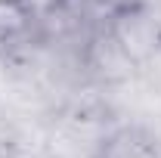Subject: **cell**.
Segmentation results:
<instances>
[{"label":"cell","instance_id":"cell-1","mask_svg":"<svg viewBox=\"0 0 161 158\" xmlns=\"http://www.w3.org/2000/svg\"><path fill=\"white\" fill-rule=\"evenodd\" d=\"M105 28L121 43V50L136 62L149 65L161 56V13L149 0H127L105 19Z\"/></svg>","mask_w":161,"mask_h":158},{"label":"cell","instance_id":"cell-2","mask_svg":"<svg viewBox=\"0 0 161 158\" xmlns=\"http://www.w3.org/2000/svg\"><path fill=\"white\" fill-rule=\"evenodd\" d=\"M80 65L87 68V75L99 84H124L136 75V62L130 59L121 43L112 37V31L99 25L93 28L87 37H84V47H80Z\"/></svg>","mask_w":161,"mask_h":158},{"label":"cell","instance_id":"cell-3","mask_svg":"<svg viewBox=\"0 0 161 158\" xmlns=\"http://www.w3.org/2000/svg\"><path fill=\"white\" fill-rule=\"evenodd\" d=\"M43 9L37 0H0V47L16 50L40 40Z\"/></svg>","mask_w":161,"mask_h":158},{"label":"cell","instance_id":"cell-4","mask_svg":"<svg viewBox=\"0 0 161 158\" xmlns=\"http://www.w3.org/2000/svg\"><path fill=\"white\" fill-rule=\"evenodd\" d=\"M96 158H161V146L152 130L140 124H124L105 133L96 149Z\"/></svg>","mask_w":161,"mask_h":158},{"label":"cell","instance_id":"cell-5","mask_svg":"<svg viewBox=\"0 0 161 158\" xmlns=\"http://www.w3.org/2000/svg\"><path fill=\"white\" fill-rule=\"evenodd\" d=\"M13 158H25V155H13Z\"/></svg>","mask_w":161,"mask_h":158}]
</instances>
